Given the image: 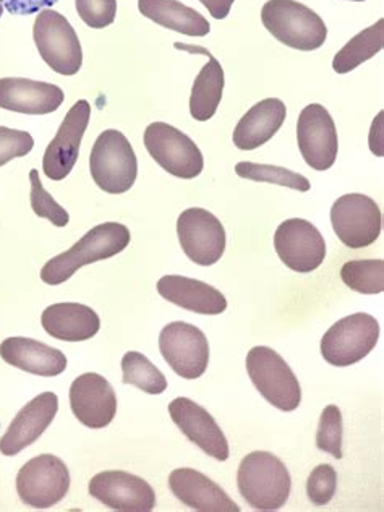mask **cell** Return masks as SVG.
<instances>
[{"label":"cell","instance_id":"obj_15","mask_svg":"<svg viewBox=\"0 0 384 512\" xmlns=\"http://www.w3.org/2000/svg\"><path fill=\"white\" fill-rule=\"evenodd\" d=\"M90 495L112 511L150 512L156 493L150 483L124 470H107L91 478Z\"/></svg>","mask_w":384,"mask_h":512},{"label":"cell","instance_id":"obj_30","mask_svg":"<svg viewBox=\"0 0 384 512\" xmlns=\"http://www.w3.org/2000/svg\"><path fill=\"white\" fill-rule=\"evenodd\" d=\"M341 279L349 289L359 294H381L384 291V261H347L342 266Z\"/></svg>","mask_w":384,"mask_h":512},{"label":"cell","instance_id":"obj_10","mask_svg":"<svg viewBox=\"0 0 384 512\" xmlns=\"http://www.w3.org/2000/svg\"><path fill=\"white\" fill-rule=\"evenodd\" d=\"M331 224L342 244L359 250L378 240L383 216L375 200L362 193H349L334 201Z\"/></svg>","mask_w":384,"mask_h":512},{"label":"cell","instance_id":"obj_39","mask_svg":"<svg viewBox=\"0 0 384 512\" xmlns=\"http://www.w3.org/2000/svg\"><path fill=\"white\" fill-rule=\"evenodd\" d=\"M200 2L211 13V17L224 20L231 13L235 0H200Z\"/></svg>","mask_w":384,"mask_h":512},{"label":"cell","instance_id":"obj_5","mask_svg":"<svg viewBox=\"0 0 384 512\" xmlns=\"http://www.w3.org/2000/svg\"><path fill=\"white\" fill-rule=\"evenodd\" d=\"M247 372L258 393L282 412H292L302 402L299 380L286 360L271 347H253L247 355Z\"/></svg>","mask_w":384,"mask_h":512},{"label":"cell","instance_id":"obj_8","mask_svg":"<svg viewBox=\"0 0 384 512\" xmlns=\"http://www.w3.org/2000/svg\"><path fill=\"white\" fill-rule=\"evenodd\" d=\"M145 146L164 171L179 179H195L205 167L197 143L166 122H153L146 127Z\"/></svg>","mask_w":384,"mask_h":512},{"label":"cell","instance_id":"obj_4","mask_svg":"<svg viewBox=\"0 0 384 512\" xmlns=\"http://www.w3.org/2000/svg\"><path fill=\"white\" fill-rule=\"evenodd\" d=\"M94 184L111 195H120L135 185L138 175L137 154L119 130H104L94 141L90 156Z\"/></svg>","mask_w":384,"mask_h":512},{"label":"cell","instance_id":"obj_17","mask_svg":"<svg viewBox=\"0 0 384 512\" xmlns=\"http://www.w3.org/2000/svg\"><path fill=\"white\" fill-rule=\"evenodd\" d=\"M70 407L78 422L99 430L111 425L116 417L117 396L104 376L85 373L70 386Z\"/></svg>","mask_w":384,"mask_h":512},{"label":"cell","instance_id":"obj_21","mask_svg":"<svg viewBox=\"0 0 384 512\" xmlns=\"http://www.w3.org/2000/svg\"><path fill=\"white\" fill-rule=\"evenodd\" d=\"M169 488L177 500L200 512H240L218 483L195 469H175L169 475Z\"/></svg>","mask_w":384,"mask_h":512},{"label":"cell","instance_id":"obj_19","mask_svg":"<svg viewBox=\"0 0 384 512\" xmlns=\"http://www.w3.org/2000/svg\"><path fill=\"white\" fill-rule=\"evenodd\" d=\"M59 410V397L54 393H43L23 407L5 435L0 438V453L12 457L22 453L49 428Z\"/></svg>","mask_w":384,"mask_h":512},{"label":"cell","instance_id":"obj_12","mask_svg":"<svg viewBox=\"0 0 384 512\" xmlns=\"http://www.w3.org/2000/svg\"><path fill=\"white\" fill-rule=\"evenodd\" d=\"M177 235L185 255L200 266H213L226 252V231L213 213L188 208L177 219Z\"/></svg>","mask_w":384,"mask_h":512},{"label":"cell","instance_id":"obj_11","mask_svg":"<svg viewBox=\"0 0 384 512\" xmlns=\"http://www.w3.org/2000/svg\"><path fill=\"white\" fill-rule=\"evenodd\" d=\"M159 350L169 367L185 380L205 375L210 363V344L197 326L175 321L159 334Z\"/></svg>","mask_w":384,"mask_h":512},{"label":"cell","instance_id":"obj_13","mask_svg":"<svg viewBox=\"0 0 384 512\" xmlns=\"http://www.w3.org/2000/svg\"><path fill=\"white\" fill-rule=\"evenodd\" d=\"M274 248L282 263L295 273H312L326 258L325 237L305 219H287L274 234Z\"/></svg>","mask_w":384,"mask_h":512},{"label":"cell","instance_id":"obj_6","mask_svg":"<svg viewBox=\"0 0 384 512\" xmlns=\"http://www.w3.org/2000/svg\"><path fill=\"white\" fill-rule=\"evenodd\" d=\"M33 39L39 56L59 75H77L83 65V51L77 31L69 20L52 9H44L36 17Z\"/></svg>","mask_w":384,"mask_h":512},{"label":"cell","instance_id":"obj_29","mask_svg":"<svg viewBox=\"0 0 384 512\" xmlns=\"http://www.w3.org/2000/svg\"><path fill=\"white\" fill-rule=\"evenodd\" d=\"M122 381L132 384L146 394H163L167 389L166 376L140 352H127L122 359Z\"/></svg>","mask_w":384,"mask_h":512},{"label":"cell","instance_id":"obj_38","mask_svg":"<svg viewBox=\"0 0 384 512\" xmlns=\"http://www.w3.org/2000/svg\"><path fill=\"white\" fill-rule=\"evenodd\" d=\"M384 112L381 111L373 120L372 130H370V150L376 154L378 158H383V124Z\"/></svg>","mask_w":384,"mask_h":512},{"label":"cell","instance_id":"obj_14","mask_svg":"<svg viewBox=\"0 0 384 512\" xmlns=\"http://www.w3.org/2000/svg\"><path fill=\"white\" fill-rule=\"evenodd\" d=\"M297 141L305 163L315 171H328L336 163L338 130L333 117L321 104H310L300 112Z\"/></svg>","mask_w":384,"mask_h":512},{"label":"cell","instance_id":"obj_31","mask_svg":"<svg viewBox=\"0 0 384 512\" xmlns=\"http://www.w3.org/2000/svg\"><path fill=\"white\" fill-rule=\"evenodd\" d=\"M235 174L242 179L252 182H265V184L281 185L292 188L297 192H308L310 180L305 175L286 169V167L269 166V164L239 163L235 166Z\"/></svg>","mask_w":384,"mask_h":512},{"label":"cell","instance_id":"obj_28","mask_svg":"<svg viewBox=\"0 0 384 512\" xmlns=\"http://www.w3.org/2000/svg\"><path fill=\"white\" fill-rule=\"evenodd\" d=\"M384 46V20H378L367 30L360 31L359 35L350 39L346 46L334 56L333 69L336 73L352 72L363 62L375 57L383 51Z\"/></svg>","mask_w":384,"mask_h":512},{"label":"cell","instance_id":"obj_2","mask_svg":"<svg viewBox=\"0 0 384 512\" xmlns=\"http://www.w3.org/2000/svg\"><path fill=\"white\" fill-rule=\"evenodd\" d=\"M237 485L248 506L256 511H278L291 496L292 478L279 457L255 451L240 462Z\"/></svg>","mask_w":384,"mask_h":512},{"label":"cell","instance_id":"obj_1","mask_svg":"<svg viewBox=\"0 0 384 512\" xmlns=\"http://www.w3.org/2000/svg\"><path fill=\"white\" fill-rule=\"evenodd\" d=\"M130 231L119 222H104L86 232L67 252L54 256L41 269V281L49 286H60L69 281L83 266L109 260L124 252L130 244Z\"/></svg>","mask_w":384,"mask_h":512},{"label":"cell","instance_id":"obj_40","mask_svg":"<svg viewBox=\"0 0 384 512\" xmlns=\"http://www.w3.org/2000/svg\"><path fill=\"white\" fill-rule=\"evenodd\" d=\"M4 5L0 4V17H2V13H4Z\"/></svg>","mask_w":384,"mask_h":512},{"label":"cell","instance_id":"obj_18","mask_svg":"<svg viewBox=\"0 0 384 512\" xmlns=\"http://www.w3.org/2000/svg\"><path fill=\"white\" fill-rule=\"evenodd\" d=\"M172 422L193 444L208 456L224 462L229 459V443L213 415L188 397H177L169 404Z\"/></svg>","mask_w":384,"mask_h":512},{"label":"cell","instance_id":"obj_9","mask_svg":"<svg viewBox=\"0 0 384 512\" xmlns=\"http://www.w3.org/2000/svg\"><path fill=\"white\" fill-rule=\"evenodd\" d=\"M69 490V467L52 454L33 457L17 475L18 496L31 508H52L64 500Z\"/></svg>","mask_w":384,"mask_h":512},{"label":"cell","instance_id":"obj_34","mask_svg":"<svg viewBox=\"0 0 384 512\" xmlns=\"http://www.w3.org/2000/svg\"><path fill=\"white\" fill-rule=\"evenodd\" d=\"M336 488H338V472L329 464H321L315 467L308 477V500L315 506H326L336 495Z\"/></svg>","mask_w":384,"mask_h":512},{"label":"cell","instance_id":"obj_25","mask_svg":"<svg viewBox=\"0 0 384 512\" xmlns=\"http://www.w3.org/2000/svg\"><path fill=\"white\" fill-rule=\"evenodd\" d=\"M286 116L287 107L281 99H263L239 120L232 135L234 145L242 151L260 148L279 132Z\"/></svg>","mask_w":384,"mask_h":512},{"label":"cell","instance_id":"obj_16","mask_svg":"<svg viewBox=\"0 0 384 512\" xmlns=\"http://www.w3.org/2000/svg\"><path fill=\"white\" fill-rule=\"evenodd\" d=\"M91 106L82 99L70 107L56 138L47 146L43 158V171L47 179L64 180L77 164L83 135L90 124Z\"/></svg>","mask_w":384,"mask_h":512},{"label":"cell","instance_id":"obj_20","mask_svg":"<svg viewBox=\"0 0 384 512\" xmlns=\"http://www.w3.org/2000/svg\"><path fill=\"white\" fill-rule=\"evenodd\" d=\"M62 88L52 83L35 82L28 78H0V109L46 116L64 103Z\"/></svg>","mask_w":384,"mask_h":512},{"label":"cell","instance_id":"obj_3","mask_svg":"<svg viewBox=\"0 0 384 512\" xmlns=\"http://www.w3.org/2000/svg\"><path fill=\"white\" fill-rule=\"evenodd\" d=\"M261 22L279 43L297 51H316L328 38L323 18L297 0H268Z\"/></svg>","mask_w":384,"mask_h":512},{"label":"cell","instance_id":"obj_7","mask_svg":"<svg viewBox=\"0 0 384 512\" xmlns=\"http://www.w3.org/2000/svg\"><path fill=\"white\" fill-rule=\"evenodd\" d=\"M380 339V323L368 313H354L334 323L321 339V355L333 367H350L365 359Z\"/></svg>","mask_w":384,"mask_h":512},{"label":"cell","instance_id":"obj_22","mask_svg":"<svg viewBox=\"0 0 384 512\" xmlns=\"http://www.w3.org/2000/svg\"><path fill=\"white\" fill-rule=\"evenodd\" d=\"M0 357L12 367L44 378L62 375L67 368L62 350L30 338L5 339L0 344Z\"/></svg>","mask_w":384,"mask_h":512},{"label":"cell","instance_id":"obj_35","mask_svg":"<svg viewBox=\"0 0 384 512\" xmlns=\"http://www.w3.org/2000/svg\"><path fill=\"white\" fill-rule=\"evenodd\" d=\"M78 15L93 30H103L116 22L117 0H75Z\"/></svg>","mask_w":384,"mask_h":512},{"label":"cell","instance_id":"obj_24","mask_svg":"<svg viewBox=\"0 0 384 512\" xmlns=\"http://www.w3.org/2000/svg\"><path fill=\"white\" fill-rule=\"evenodd\" d=\"M44 331L65 342H83L94 338L101 329V318L93 308L82 303H54L41 316Z\"/></svg>","mask_w":384,"mask_h":512},{"label":"cell","instance_id":"obj_27","mask_svg":"<svg viewBox=\"0 0 384 512\" xmlns=\"http://www.w3.org/2000/svg\"><path fill=\"white\" fill-rule=\"evenodd\" d=\"M177 47L187 51L201 52L208 57V64L198 73L190 94V114L198 122H206L218 112L222 91H224V70L219 60L203 47L179 46V44Z\"/></svg>","mask_w":384,"mask_h":512},{"label":"cell","instance_id":"obj_33","mask_svg":"<svg viewBox=\"0 0 384 512\" xmlns=\"http://www.w3.org/2000/svg\"><path fill=\"white\" fill-rule=\"evenodd\" d=\"M31 182V208L38 218L51 221L56 227H65L70 222V216L65 208L52 198L51 193L44 188L43 182L39 179V172L36 169L30 172Z\"/></svg>","mask_w":384,"mask_h":512},{"label":"cell","instance_id":"obj_37","mask_svg":"<svg viewBox=\"0 0 384 512\" xmlns=\"http://www.w3.org/2000/svg\"><path fill=\"white\" fill-rule=\"evenodd\" d=\"M59 0H0L4 9L12 15H33L41 10L49 9Z\"/></svg>","mask_w":384,"mask_h":512},{"label":"cell","instance_id":"obj_41","mask_svg":"<svg viewBox=\"0 0 384 512\" xmlns=\"http://www.w3.org/2000/svg\"><path fill=\"white\" fill-rule=\"evenodd\" d=\"M354 2H363V0H354Z\"/></svg>","mask_w":384,"mask_h":512},{"label":"cell","instance_id":"obj_26","mask_svg":"<svg viewBox=\"0 0 384 512\" xmlns=\"http://www.w3.org/2000/svg\"><path fill=\"white\" fill-rule=\"evenodd\" d=\"M138 10L143 17L156 25L164 26L180 35L195 38L210 35V22L200 12L179 0H138Z\"/></svg>","mask_w":384,"mask_h":512},{"label":"cell","instance_id":"obj_32","mask_svg":"<svg viewBox=\"0 0 384 512\" xmlns=\"http://www.w3.org/2000/svg\"><path fill=\"white\" fill-rule=\"evenodd\" d=\"M342 425L341 409L338 406H328L323 410L316 431V446L323 453L331 454L336 459H342Z\"/></svg>","mask_w":384,"mask_h":512},{"label":"cell","instance_id":"obj_23","mask_svg":"<svg viewBox=\"0 0 384 512\" xmlns=\"http://www.w3.org/2000/svg\"><path fill=\"white\" fill-rule=\"evenodd\" d=\"M158 292L167 302L198 315H221L227 300L216 287L185 276H164L158 281Z\"/></svg>","mask_w":384,"mask_h":512},{"label":"cell","instance_id":"obj_36","mask_svg":"<svg viewBox=\"0 0 384 512\" xmlns=\"http://www.w3.org/2000/svg\"><path fill=\"white\" fill-rule=\"evenodd\" d=\"M35 140L30 133L15 128L0 127V167L30 154Z\"/></svg>","mask_w":384,"mask_h":512}]
</instances>
